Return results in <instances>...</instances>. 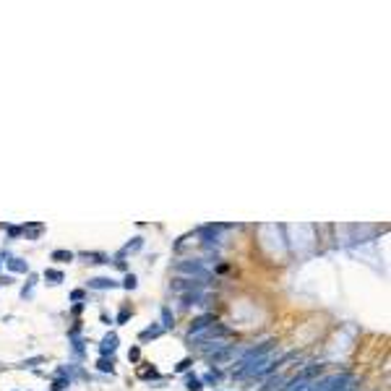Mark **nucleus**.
<instances>
[{
  "mask_svg": "<svg viewBox=\"0 0 391 391\" xmlns=\"http://www.w3.org/2000/svg\"><path fill=\"white\" fill-rule=\"evenodd\" d=\"M274 347H277V339H266V342L256 344V347H250V350L238 360V368L232 371V378H248V376L256 378V376L264 371V368H266V362H269Z\"/></svg>",
  "mask_w": 391,
  "mask_h": 391,
  "instance_id": "nucleus-1",
  "label": "nucleus"
},
{
  "mask_svg": "<svg viewBox=\"0 0 391 391\" xmlns=\"http://www.w3.org/2000/svg\"><path fill=\"white\" fill-rule=\"evenodd\" d=\"M321 373H324V365H308V368H303V371L297 373L295 378L284 381L279 391H308V388L313 386V381H316Z\"/></svg>",
  "mask_w": 391,
  "mask_h": 391,
  "instance_id": "nucleus-2",
  "label": "nucleus"
},
{
  "mask_svg": "<svg viewBox=\"0 0 391 391\" xmlns=\"http://www.w3.org/2000/svg\"><path fill=\"white\" fill-rule=\"evenodd\" d=\"M175 271H177V274H186L188 279H198V282H206V279L212 277L209 269H206V264H203V261H198V258H186V261H177V264H175Z\"/></svg>",
  "mask_w": 391,
  "mask_h": 391,
  "instance_id": "nucleus-3",
  "label": "nucleus"
},
{
  "mask_svg": "<svg viewBox=\"0 0 391 391\" xmlns=\"http://www.w3.org/2000/svg\"><path fill=\"white\" fill-rule=\"evenodd\" d=\"M350 381H355L350 373H331V376H324V378L313 381V386L308 391H336L342 386H347Z\"/></svg>",
  "mask_w": 391,
  "mask_h": 391,
  "instance_id": "nucleus-4",
  "label": "nucleus"
},
{
  "mask_svg": "<svg viewBox=\"0 0 391 391\" xmlns=\"http://www.w3.org/2000/svg\"><path fill=\"white\" fill-rule=\"evenodd\" d=\"M206 282H198V279H188V277H180V279H175V282H170V290L172 292H177V295H188V292H196V290H201Z\"/></svg>",
  "mask_w": 391,
  "mask_h": 391,
  "instance_id": "nucleus-5",
  "label": "nucleus"
},
{
  "mask_svg": "<svg viewBox=\"0 0 391 391\" xmlns=\"http://www.w3.org/2000/svg\"><path fill=\"white\" fill-rule=\"evenodd\" d=\"M212 324H217L214 313H203V316L193 318V324H191V329H188V336H193V334H198V331H203V329H209Z\"/></svg>",
  "mask_w": 391,
  "mask_h": 391,
  "instance_id": "nucleus-6",
  "label": "nucleus"
},
{
  "mask_svg": "<svg viewBox=\"0 0 391 391\" xmlns=\"http://www.w3.org/2000/svg\"><path fill=\"white\" fill-rule=\"evenodd\" d=\"M118 334H115V331H110L105 339H102V344H99V352H102V357H107V355H112L115 350H118Z\"/></svg>",
  "mask_w": 391,
  "mask_h": 391,
  "instance_id": "nucleus-7",
  "label": "nucleus"
},
{
  "mask_svg": "<svg viewBox=\"0 0 391 391\" xmlns=\"http://www.w3.org/2000/svg\"><path fill=\"white\" fill-rule=\"evenodd\" d=\"M86 284H89V290H115V287H120L118 282L110 279V277H94V279H89Z\"/></svg>",
  "mask_w": 391,
  "mask_h": 391,
  "instance_id": "nucleus-8",
  "label": "nucleus"
},
{
  "mask_svg": "<svg viewBox=\"0 0 391 391\" xmlns=\"http://www.w3.org/2000/svg\"><path fill=\"white\" fill-rule=\"evenodd\" d=\"M81 258L86 261V264H110V256H105V253H94V250H84L81 253Z\"/></svg>",
  "mask_w": 391,
  "mask_h": 391,
  "instance_id": "nucleus-9",
  "label": "nucleus"
},
{
  "mask_svg": "<svg viewBox=\"0 0 391 391\" xmlns=\"http://www.w3.org/2000/svg\"><path fill=\"white\" fill-rule=\"evenodd\" d=\"M180 297H183V305H186V308H191V305H201V303H203V295H201V290L188 292V295H180Z\"/></svg>",
  "mask_w": 391,
  "mask_h": 391,
  "instance_id": "nucleus-10",
  "label": "nucleus"
},
{
  "mask_svg": "<svg viewBox=\"0 0 391 391\" xmlns=\"http://www.w3.org/2000/svg\"><path fill=\"white\" fill-rule=\"evenodd\" d=\"M50 258L58 261V264H71V261L76 258V253H71V250H53Z\"/></svg>",
  "mask_w": 391,
  "mask_h": 391,
  "instance_id": "nucleus-11",
  "label": "nucleus"
},
{
  "mask_svg": "<svg viewBox=\"0 0 391 391\" xmlns=\"http://www.w3.org/2000/svg\"><path fill=\"white\" fill-rule=\"evenodd\" d=\"M162 334H165L162 326H149V329H144V331L139 334V339H141V342H149V339H157V336H162Z\"/></svg>",
  "mask_w": 391,
  "mask_h": 391,
  "instance_id": "nucleus-12",
  "label": "nucleus"
},
{
  "mask_svg": "<svg viewBox=\"0 0 391 391\" xmlns=\"http://www.w3.org/2000/svg\"><path fill=\"white\" fill-rule=\"evenodd\" d=\"M44 279H47L50 284H60V282L65 279V274L58 271V269H44Z\"/></svg>",
  "mask_w": 391,
  "mask_h": 391,
  "instance_id": "nucleus-13",
  "label": "nucleus"
},
{
  "mask_svg": "<svg viewBox=\"0 0 391 391\" xmlns=\"http://www.w3.org/2000/svg\"><path fill=\"white\" fill-rule=\"evenodd\" d=\"M8 269L16 271V274H27V271H29V264H27L24 258H11V261H8Z\"/></svg>",
  "mask_w": 391,
  "mask_h": 391,
  "instance_id": "nucleus-14",
  "label": "nucleus"
},
{
  "mask_svg": "<svg viewBox=\"0 0 391 391\" xmlns=\"http://www.w3.org/2000/svg\"><path fill=\"white\" fill-rule=\"evenodd\" d=\"M97 368H99L102 373H110V376H115V360H112V357H110V360H107V357H99Z\"/></svg>",
  "mask_w": 391,
  "mask_h": 391,
  "instance_id": "nucleus-15",
  "label": "nucleus"
},
{
  "mask_svg": "<svg viewBox=\"0 0 391 391\" xmlns=\"http://www.w3.org/2000/svg\"><path fill=\"white\" fill-rule=\"evenodd\" d=\"M284 381H287L284 376H274V378H269V383H266V386H264L261 391H279Z\"/></svg>",
  "mask_w": 391,
  "mask_h": 391,
  "instance_id": "nucleus-16",
  "label": "nucleus"
},
{
  "mask_svg": "<svg viewBox=\"0 0 391 391\" xmlns=\"http://www.w3.org/2000/svg\"><path fill=\"white\" fill-rule=\"evenodd\" d=\"M141 248H144V238H133V240H131V243H128V245H125V248L120 250V253H123V256H125V253H133V250H141Z\"/></svg>",
  "mask_w": 391,
  "mask_h": 391,
  "instance_id": "nucleus-17",
  "label": "nucleus"
},
{
  "mask_svg": "<svg viewBox=\"0 0 391 391\" xmlns=\"http://www.w3.org/2000/svg\"><path fill=\"white\" fill-rule=\"evenodd\" d=\"M175 326V316L170 313V308H162V329H172Z\"/></svg>",
  "mask_w": 391,
  "mask_h": 391,
  "instance_id": "nucleus-18",
  "label": "nucleus"
},
{
  "mask_svg": "<svg viewBox=\"0 0 391 391\" xmlns=\"http://www.w3.org/2000/svg\"><path fill=\"white\" fill-rule=\"evenodd\" d=\"M219 378H222V373L217 371V368H212V371L203 376V381H201V383H219Z\"/></svg>",
  "mask_w": 391,
  "mask_h": 391,
  "instance_id": "nucleus-19",
  "label": "nucleus"
},
{
  "mask_svg": "<svg viewBox=\"0 0 391 391\" xmlns=\"http://www.w3.org/2000/svg\"><path fill=\"white\" fill-rule=\"evenodd\" d=\"M34 282H37V277L32 274V277H29V284H24V290H21V297H24V300L34 295Z\"/></svg>",
  "mask_w": 391,
  "mask_h": 391,
  "instance_id": "nucleus-20",
  "label": "nucleus"
},
{
  "mask_svg": "<svg viewBox=\"0 0 391 391\" xmlns=\"http://www.w3.org/2000/svg\"><path fill=\"white\" fill-rule=\"evenodd\" d=\"M186 388H188V391H201V388H203V383H201V378H196V376H188V381H186Z\"/></svg>",
  "mask_w": 391,
  "mask_h": 391,
  "instance_id": "nucleus-21",
  "label": "nucleus"
},
{
  "mask_svg": "<svg viewBox=\"0 0 391 391\" xmlns=\"http://www.w3.org/2000/svg\"><path fill=\"white\" fill-rule=\"evenodd\" d=\"M39 362H44V357H42V355H37V357H29V360H24V362H18L16 368H34V365H39Z\"/></svg>",
  "mask_w": 391,
  "mask_h": 391,
  "instance_id": "nucleus-22",
  "label": "nucleus"
},
{
  "mask_svg": "<svg viewBox=\"0 0 391 391\" xmlns=\"http://www.w3.org/2000/svg\"><path fill=\"white\" fill-rule=\"evenodd\" d=\"M123 287H125V290H136V287H139V279H136L133 274H128V277L123 279Z\"/></svg>",
  "mask_w": 391,
  "mask_h": 391,
  "instance_id": "nucleus-23",
  "label": "nucleus"
},
{
  "mask_svg": "<svg viewBox=\"0 0 391 391\" xmlns=\"http://www.w3.org/2000/svg\"><path fill=\"white\" fill-rule=\"evenodd\" d=\"M68 386H71V381H68V378H58V381L53 383V391H63V388H68Z\"/></svg>",
  "mask_w": 391,
  "mask_h": 391,
  "instance_id": "nucleus-24",
  "label": "nucleus"
},
{
  "mask_svg": "<svg viewBox=\"0 0 391 391\" xmlns=\"http://www.w3.org/2000/svg\"><path fill=\"white\" fill-rule=\"evenodd\" d=\"M191 365H193V362H191V357H186V360H180V362H177V373H186V371H188V368H191Z\"/></svg>",
  "mask_w": 391,
  "mask_h": 391,
  "instance_id": "nucleus-25",
  "label": "nucleus"
},
{
  "mask_svg": "<svg viewBox=\"0 0 391 391\" xmlns=\"http://www.w3.org/2000/svg\"><path fill=\"white\" fill-rule=\"evenodd\" d=\"M128 360L139 362V360H141V350H139V347H131V352H128Z\"/></svg>",
  "mask_w": 391,
  "mask_h": 391,
  "instance_id": "nucleus-26",
  "label": "nucleus"
},
{
  "mask_svg": "<svg viewBox=\"0 0 391 391\" xmlns=\"http://www.w3.org/2000/svg\"><path fill=\"white\" fill-rule=\"evenodd\" d=\"M84 297H86V292H84V290H73V292H71V300H76V303H79V300H84Z\"/></svg>",
  "mask_w": 391,
  "mask_h": 391,
  "instance_id": "nucleus-27",
  "label": "nucleus"
},
{
  "mask_svg": "<svg viewBox=\"0 0 391 391\" xmlns=\"http://www.w3.org/2000/svg\"><path fill=\"white\" fill-rule=\"evenodd\" d=\"M128 318H131V310H120V313H118V324H125Z\"/></svg>",
  "mask_w": 391,
  "mask_h": 391,
  "instance_id": "nucleus-28",
  "label": "nucleus"
},
{
  "mask_svg": "<svg viewBox=\"0 0 391 391\" xmlns=\"http://www.w3.org/2000/svg\"><path fill=\"white\" fill-rule=\"evenodd\" d=\"M141 378H159V373L151 368V371H141Z\"/></svg>",
  "mask_w": 391,
  "mask_h": 391,
  "instance_id": "nucleus-29",
  "label": "nucleus"
},
{
  "mask_svg": "<svg viewBox=\"0 0 391 391\" xmlns=\"http://www.w3.org/2000/svg\"><path fill=\"white\" fill-rule=\"evenodd\" d=\"M21 232H24V229H21V227H8V235H11V238H18Z\"/></svg>",
  "mask_w": 391,
  "mask_h": 391,
  "instance_id": "nucleus-30",
  "label": "nucleus"
},
{
  "mask_svg": "<svg viewBox=\"0 0 391 391\" xmlns=\"http://www.w3.org/2000/svg\"><path fill=\"white\" fill-rule=\"evenodd\" d=\"M8 284H13V277H0V287H8Z\"/></svg>",
  "mask_w": 391,
  "mask_h": 391,
  "instance_id": "nucleus-31",
  "label": "nucleus"
}]
</instances>
